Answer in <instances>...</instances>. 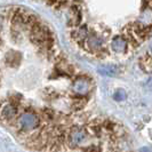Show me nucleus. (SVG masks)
<instances>
[{
  "instance_id": "f257e3e1",
  "label": "nucleus",
  "mask_w": 152,
  "mask_h": 152,
  "mask_svg": "<svg viewBox=\"0 0 152 152\" xmlns=\"http://www.w3.org/2000/svg\"><path fill=\"white\" fill-rule=\"evenodd\" d=\"M73 91L78 96H81V97L86 96L89 91H91V80H88L87 77L85 76L78 77L75 80V84H73Z\"/></svg>"
},
{
  "instance_id": "f03ea898",
  "label": "nucleus",
  "mask_w": 152,
  "mask_h": 152,
  "mask_svg": "<svg viewBox=\"0 0 152 152\" xmlns=\"http://www.w3.org/2000/svg\"><path fill=\"white\" fill-rule=\"evenodd\" d=\"M140 66L141 69L146 72V73H150L152 72V56L146 54L144 56H142L140 58Z\"/></svg>"
},
{
  "instance_id": "7ed1b4c3",
  "label": "nucleus",
  "mask_w": 152,
  "mask_h": 152,
  "mask_svg": "<svg viewBox=\"0 0 152 152\" xmlns=\"http://www.w3.org/2000/svg\"><path fill=\"white\" fill-rule=\"evenodd\" d=\"M113 97L117 99V101H124V99H126V93H125L124 91H115V94H114Z\"/></svg>"
}]
</instances>
